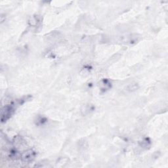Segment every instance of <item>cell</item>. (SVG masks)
<instances>
[{
    "label": "cell",
    "mask_w": 168,
    "mask_h": 168,
    "mask_svg": "<svg viewBox=\"0 0 168 168\" xmlns=\"http://www.w3.org/2000/svg\"><path fill=\"white\" fill-rule=\"evenodd\" d=\"M13 112H14V108H13V106L7 105L5 106V107H3L1 113L2 121L4 122L8 120L11 116V115L13 114Z\"/></svg>",
    "instance_id": "obj_1"
},
{
    "label": "cell",
    "mask_w": 168,
    "mask_h": 168,
    "mask_svg": "<svg viewBox=\"0 0 168 168\" xmlns=\"http://www.w3.org/2000/svg\"><path fill=\"white\" fill-rule=\"evenodd\" d=\"M36 153L35 152L32 150H28L27 151H25L21 154V159L23 162H32V160L35 158Z\"/></svg>",
    "instance_id": "obj_2"
},
{
    "label": "cell",
    "mask_w": 168,
    "mask_h": 168,
    "mask_svg": "<svg viewBox=\"0 0 168 168\" xmlns=\"http://www.w3.org/2000/svg\"><path fill=\"white\" fill-rule=\"evenodd\" d=\"M99 88L101 91H106L111 87V83L108 79H102L99 84Z\"/></svg>",
    "instance_id": "obj_3"
},
{
    "label": "cell",
    "mask_w": 168,
    "mask_h": 168,
    "mask_svg": "<svg viewBox=\"0 0 168 168\" xmlns=\"http://www.w3.org/2000/svg\"><path fill=\"white\" fill-rule=\"evenodd\" d=\"M93 106L90 105H85L84 106V109L82 110V112H84L83 114H89L91 111H93Z\"/></svg>",
    "instance_id": "obj_4"
},
{
    "label": "cell",
    "mask_w": 168,
    "mask_h": 168,
    "mask_svg": "<svg viewBox=\"0 0 168 168\" xmlns=\"http://www.w3.org/2000/svg\"><path fill=\"white\" fill-rule=\"evenodd\" d=\"M150 144V141H148V139H144V140L141 141V146L143 147V148H147V147H149Z\"/></svg>",
    "instance_id": "obj_5"
}]
</instances>
